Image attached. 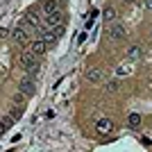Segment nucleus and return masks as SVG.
Returning a JSON list of instances; mask_svg holds the SVG:
<instances>
[{"mask_svg": "<svg viewBox=\"0 0 152 152\" xmlns=\"http://www.w3.org/2000/svg\"><path fill=\"white\" fill-rule=\"evenodd\" d=\"M20 61H23V66H25V68L39 66V57H37L32 50H25V52H23V55H20Z\"/></svg>", "mask_w": 152, "mask_h": 152, "instance_id": "5", "label": "nucleus"}, {"mask_svg": "<svg viewBox=\"0 0 152 152\" xmlns=\"http://www.w3.org/2000/svg\"><path fill=\"white\" fill-rule=\"evenodd\" d=\"M12 125H14V118H9V116H2V134H5Z\"/></svg>", "mask_w": 152, "mask_h": 152, "instance_id": "14", "label": "nucleus"}, {"mask_svg": "<svg viewBox=\"0 0 152 152\" xmlns=\"http://www.w3.org/2000/svg\"><path fill=\"white\" fill-rule=\"evenodd\" d=\"M125 2H127V5H132V0H125Z\"/></svg>", "mask_w": 152, "mask_h": 152, "instance_id": "18", "label": "nucleus"}, {"mask_svg": "<svg viewBox=\"0 0 152 152\" xmlns=\"http://www.w3.org/2000/svg\"><path fill=\"white\" fill-rule=\"evenodd\" d=\"M61 32H64V25L52 27V30H41V39H43L45 43H55V41L61 37Z\"/></svg>", "mask_w": 152, "mask_h": 152, "instance_id": "2", "label": "nucleus"}, {"mask_svg": "<svg viewBox=\"0 0 152 152\" xmlns=\"http://www.w3.org/2000/svg\"><path fill=\"white\" fill-rule=\"evenodd\" d=\"M102 18L107 20V23H114V18H116V9H114V7H104V12H102Z\"/></svg>", "mask_w": 152, "mask_h": 152, "instance_id": "12", "label": "nucleus"}, {"mask_svg": "<svg viewBox=\"0 0 152 152\" xmlns=\"http://www.w3.org/2000/svg\"><path fill=\"white\" fill-rule=\"evenodd\" d=\"M86 80L93 82V84H100L102 80H104V73H102L100 68H91V70H86Z\"/></svg>", "mask_w": 152, "mask_h": 152, "instance_id": "7", "label": "nucleus"}, {"mask_svg": "<svg viewBox=\"0 0 152 152\" xmlns=\"http://www.w3.org/2000/svg\"><path fill=\"white\" fill-rule=\"evenodd\" d=\"M125 37H127L125 25H121V23H111V25H109V39H111V41H123Z\"/></svg>", "mask_w": 152, "mask_h": 152, "instance_id": "1", "label": "nucleus"}, {"mask_svg": "<svg viewBox=\"0 0 152 152\" xmlns=\"http://www.w3.org/2000/svg\"><path fill=\"white\" fill-rule=\"evenodd\" d=\"M14 41H18V43H27V34H25V30H23V25L14 30Z\"/></svg>", "mask_w": 152, "mask_h": 152, "instance_id": "11", "label": "nucleus"}, {"mask_svg": "<svg viewBox=\"0 0 152 152\" xmlns=\"http://www.w3.org/2000/svg\"><path fill=\"white\" fill-rule=\"evenodd\" d=\"M23 100H25V93H20V91H18V93L14 95V102H16V104H20Z\"/></svg>", "mask_w": 152, "mask_h": 152, "instance_id": "16", "label": "nucleus"}, {"mask_svg": "<svg viewBox=\"0 0 152 152\" xmlns=\"http://www.w3.org/2000/svg\"><path fill=\"white\" fill-rule=\"evenodd\" d=\"M18 91L25 95H34V91H37V84H34V80L32 77H23L18 82Z\"/></svg>", "mask_w": 152, "mask_h": 152, "instance_id": "3", "label": "nucleus"}, {"mask_svg": "<svg viewBox=\"0 0 152 152\" xmlns=\"http://www.w3.org/2000/svg\"><path fill=\"white\" fill-rule=\"evenodd\" d=\"M150 37H152V32H150Z\"/></svg>", "mask_w": 152, "mask_h": 152, "instance_id": "19", "label": "nucleus"}, {"mask_svg": "<svg viewBox=\"0 0 152 152\" xmlns=\"http://www.w3.org/2000/svg\"><path fill=\"white\" fill-rule=\"evenodd\" d=\"M141 55H143V48H141V45H129V50H127V59H129V61L141 59Z\"/></svg>", "mask_w": 152, "mask_h": 152, "instance_id": "9", "label": "nucleus"}, {"mask_svg": "<svg viewBox=\"0 0 152 152\" xmlns=\"http://www.w3.org/2000/svg\"><path fill=\"white\" fill-rule=\"evenodd\" d=\"M59 25H61V12L45 14V30H52V27H59Z\"/></svg>", "mask_w": 152, "mask_h": 152, "instance_id": "4", "label": "nucleus"}, {"mask_svg": "<svg viewBox=\"0 0 152 152\" xmlns=\"http://www.w3.org/2000/svg\"><path fill=\"white\" fill-rule=\"evenodd\" d=\"M95 129H98V134H111L114 123L109 121V118H100V121L95 123Z\"/></svg>", "mask_w": 152, "mask_h": 152, "instance_id": "6", "label": "nucleus"}, {"mask_svg": "<svg viewBox=\"0 0 152 152\" xmlns=\"http://www.w3.org/2000/svg\"><path fill=\"white\" fill-rule=\"evenodd\" d=\"M143 5H145L148 12H152V0H143Z\"/></svg>", "mask_w": 152, "mask_h": 152, "instance_id": "17", "label": "nucleus"}, {"mask_svg": "<svg viewBox=\"0 0 152 152\" xmlns=\"http://www.w3.org/2000/svg\"><path fill=\"white\" fill-rule=\"evenodd\" d=\"M104 89H107L109 93H114V91H118V82H116V80H111V82H107V86H104Z\"/></svg>", "mask_w": 152, "mask_h": 152, "instance_id": "15", "label": "nucleus"}, {"mask_svg": "<svg viewBox=\"0 0 152 152\" xmlns=\"http://www.w3.org/2000/svg\"><path fill=\"white\" fill-rule=\"evenodd\" d=\"M127 125L136 129V127L141 125V116H139V114H129V116H127Z\"/></svg>", "mask_w": 152, "mask_h": 152, "instance_id": "13", "label": "nucleus"}, {"mask_svg": "<svg viewBox=\"0 0 152 152\" xmlns=\"http://www.w3.org/2000/svg\"><path fill=\"white\" fill-rule=\"evenodd\" d=\"M30 50L34 52L37 57H43V55H45V41H43V39H39V41H34Z\"/></svg>", "mask_w": 152, "mask_h": 152, "instance_id": "8", "label": "nucleus"}, {"mask_svg": "<svg viewBox=\"0 0 152 152\" xmlns=\"http://www.w3.org/2000/svg\"><path fill=\"white\" fill-rule=\"evenodd\" d=\"M43 9H45V14H52V12H61V5H59L57 0H48L43 5Z\"/></svg>", "mask_w": 152, "mask_h": 152, "instance_id": "10", "label": "nucleus"}]
</instances>
